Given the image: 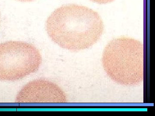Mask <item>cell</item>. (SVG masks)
Segmentation results:
<instances>
[{
  "mask_svg": "<svg viewBox=\"0 0 155 116\" xmlns=\"http://www.w3.org/2000/svg\"><path fill=\"white\" fill-rule=\"evenodd\" d=\"M46 29L50 38L60 47L78 51L99 40L104 25L99 14L92 9L69 4L56 9L50 15Z\"/></svg>",
  "mask_w": 155,
  "mask_h": 116,
  "instance_id": "6da1fadb",
  "label": "cell"
},
{
  "mask_svg": "<svg viewBox=\"0 0 155 116\" xmlns=\"http://www.w3.org/2000/svg\"><path fill=\"white\" fill-rule=\"evenodd\" d=\"M102 62L108 76L123 86H134L144 78V49L135 39L121 37L108 43L103 53Z\"/></svg>",
  "mask_w": 155,
  "mask_h": 116,
  "instance_id": "7a4b0ae2",
  "label": "cell"
},
{
  "mask_svg": "<svg viewBox=\"0 0 155 116\" xmlns=\"http://www.w3.org/2000/svg\"><path fill=\"white\" fill-rule=\"evenodd\" d=\"M42 57L35 47L20 41L0 44V80L15 81L36 72Z\"/></svg>",
  "mask_w": 155,
  "mask_h": 116,
  "instance_id": "3957f363",
  "label": "cell"
},
{
  "mask_svg": "<svg viewBox=\"0 0 155 116\" xmlns=\"http://www.w3.org/2000/svg\"><path fill=\"white\" fill-rule=\"evenodd\" d=\"M17 103H64L65 92L55 83L44 79L29 82L21 89L15 99Z\"/></svg>",
  "mask_w": 155,
  "mask_h": 116,
  "instance_id": "277c9868",
  "label": "cell"
},
{
  "mask_svg": "<svg viewBox=\"0 0 155 116\" xmlns=\"http://www.w3.org/2000/svg\"><path fill=\"white\" fill-rule=\"evenodd\" d=\"M94 2L98 3L99 4H106L112 2L114 0H90Z\"/></svg>",
  "mask_w": 155,
  "mask_h": 116,
  "instance_id": "5b68a950",
  "label": "cell"
},
{
  "mask_svg": "<svg viewBox=\"0 0 155 116\" xmlns=\"http://www.w3.org/2000/svg\"><path fill=\"white\" fill-rule=\"evenodd\" d=\"M16 1H19V2H31L35 1V0H16Z\"/></svg>",
  "mask_w": 155,
  "mask_h": 116,
  "instance_id": "8992f818",
  "label": "cell"
}]
</instances>
